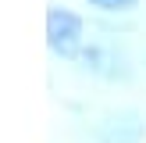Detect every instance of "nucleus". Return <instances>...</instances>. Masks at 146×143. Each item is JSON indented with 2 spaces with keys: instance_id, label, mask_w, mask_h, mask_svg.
I'll return each instance as SVG.
<instances>
[{
  "instance_id": "f257e3e1",
  "label": "nucleus",
  "mask_w": 146,
  "mask_h": 143,
  "mask_svg": "<svg viewBox=\"0 0 146 143\" xmlns=\"http://www.w3.org/2000/svg\"><path fill=\"white\" fill-rule=\"evenodd\" d=\"M46 43L61 57H75L78 47H82V21H78V14L64 11V7H50V14H46Z\"/></svg>"
},
{
  "instance_id": "f03ea898",
  "label": "nucleus",
  "mask_w": 146,
  "mask_h": 143,
  "mask_svg": "<svg viewBox=\"0 0 146 143\" xmlns=\"http://www.w3.org/2000/svg\"><path fill=\"white\" fill-rule=\"evenodd\" d=\"M139 114L135 111H121V114H111V118L100 125V140L104 143H139Z\"/></svg>"
},
{
  "instance_id": "7ed1b4c3",
  "label": "nucleus",
  "mask_w": 146,
  "mask_h": 143,
  "mask_svg": "<svg viewBox=\"0 0 146 143\" xmlns=\"http://www.w3.org/2000/svg\"><path fill=\"white\" fill-rule=\"evenodd\" d=\"M93 7H100V11H132L135 0H89Z\"/></svg>"
}]
</instances>
